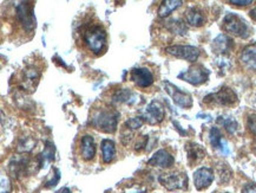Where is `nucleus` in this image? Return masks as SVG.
Instances as JSON below:
<instances>
[{
    "mask_svg": "<svg viewBox=\"0 0 256 193\" xmlns=\"http://www.w3.org/2000/svg\"><path fill=\"white\" fill-rule=\"evenodd\" d=\"M83 42L88 50L100 55L106 47L108 35L100 24H88L83 30Z\"/></svg>",
    "mask_w": 256,
    "mask_h": 193,
    "instance_id": "obj_1",
    "label": "nucleus"
},
{
    "mask_svg": "<svg viewBox=\"0 0 256 193\" xmlns=\"http://www.w3.org/2000/svg\"><path fill=\"white\" fill-rule=\"evenodd\" d=\"M118 120H120V113L117 110L103 108L94 113L90 119V125L102 132L112 134L117 130Z\"/></svg>",
    "mask_w": 256,
    "mask_h": 193,
    "instance_id": "obj_2",
    "label": "nucleus"
},
{
    "mask_svg": "<svg viewBox=\"0 0 256 193\" xmlns=\"http://www.w3.org/2000/svg\"><path fill=\"white\" fill-rule=\"evenodd\" d=\"M223 29L226 32L240 38L249 37V28L244 19L235 13H228L223 19Z\"/></svg>",
    "mask_w": 256,
    "mask_h": 193,
    "instance_id": "obj_3",
    "label": "nucleus"
},
{
    "mask_svg": "<svg viewBox=\"0 0 256 193\" xmlns=\"http://www.w3.org/2000/svg\"><path fill=\"white\" fill-rule=\"evenodd\" d=\"M17 19L26 32H32L37 26L34 11V3L22 2L16 8Z\"/></svg>",
    "mask_w": 256,
    "mask_h": 193,
    "instance_id": "obj_4",
    "label": "nucleus"
},
{
    "mask_svg": "<svg viewBox=\"0 0 256 193\" xmlns=\"http://www.w3.org/2000/svg\"><path fill=\"white\" fill-rule=\"evenodd\" d=\"M238 95L229 87H222L218 91L206 95L204 97V103L222 107H232L238 103Z\"/></svg>",
    "mask_w": 256,
    "mask_h": 193,
    "instance_id": "obj_5",
    "label": "nucleus"
},
{
    "mask_svg": "<svg viewBox=\"0 0 256 193\" xmlns=\"http://www.w3.org/2000/svg\"><path fill=\"white\" fill-rule=\"evenodd\" d=\"M209 70L203 67L201 64L192 65L188 70L183 71L178 75V78L180 80L188 82V83L192 84V86H201V84L206 83L209 78Z\"/></svg>",
    "mask_w": 256,
    "mask_h": 193,
    "instance_id": "obj_6",
    "label": "nucleus"
},
{
    "mask_svg": "<svg viewBox=\"0 0 256 193\" xmlns=\"http://www.w3.org/2000/svg\"><path fill=\"white\" fill-rule=\"evenodd\" d=\"M158 181L163 187L169 189V191L188 188V176H186V173L182 172H172L168 173V174L160 175Z\"/></svg>",
    "mask_w": 256,
    "mask_h": 193,
    "instance_id": "obj_7",
    "label": "nucleus"
},
{
    "mask_svg": "<svg viewBox=\"0 0 256 193\" xmlns=\"http://www.w3.org/2000/svg\"><path fill=\"white\" fill-rule=\"evenodd\" d=\"M166 52L174 57L188 62H196L201 54L200 49L192 45H172L166 49Z\"/></svg>",
    "mask_w": 256,
    "mask_h": 193,
    "instance_id": "obj_8",
    "label": "nucleus"
},
{
    "mask_svg": "<svg viewBox=\"0 0 256 193\" xmlns=\"http://www.w3.org/2000/svg\"><path fill=\"white\" fill-rule=\"evenodd\" d=\"M164 117H166V110L163 104L157 100L152 101L143 112V119L149 125H158L164 120Z\"/></svg>",
    "mask_w": 256,
    "mask_h": 193,
    "instance_id": "obj_9",
    "label": "nucleus"
},
{
    "mask_svg": "<svg viewBox=\"0 0 256 193\" xmlns=\"http://www.w3.org/2000/svg\"><path fill=\"white\" fill-rule=\"evenodd\" d=\"M164 87H166V93L170 95V97H172V101L175 102V104H177V106L182 108H190L192 106V95L184 93V91H182L180 88L174 86L172 83H170L168 81L164 82Z\"/></svg>",
    "mask_w": 256,
    "mask_h": 193,
    "instance_id": "obj_10",
    "label": "nucleus"
},
{
    "mask_svg": "<svg viewBox=\"0 0 256 193\" xmlns=\"http://www.w3.org/2000/svg\"><path fill=\"white\" fill-rule=\"evenodd\" d=\"M214 171L210 167H201L194 173V184H195L196 189L203 191L208 188L214 181Z\"/></svg>",
    "mask_w": 256,
    "mask_h": 193,
    "instance_id": "obj_11",
    "label": "nucleus"
},
{
    "mask_svg": "<svg viewBox=\"0 0 256 193\" xmlns=\"http://www.w3.org/2000/svg\"><path fill=\"white\" fill-rule=\"evenodd\" d=\"M130 80L140 88H148L154 83V75L148 68H136L131 70Z\"/></svg>",
    "mask_w": 256,
    "mask_h": 193,
    "instance_id": "obj_12",
    "label": "nucleus"
},
{
    "mask_svg": "<svg viewBox=\"0 0 256 193\" xmlns=\"http://www.w3.org/2000/svg\"><path fill=\"white\" fill-rule=\"evenodd\" d=\"M175 159L172 153H169L166 149H160L154 154L152 158L148 160V165L152 167H160V168H169L174 166Z\"/></svg>",
    "mask_w": 256,
    "mask_h": 193,
    "instance_id": "obj_13",
    "label": "nucleus"
},
{
    "mask_svg": "<svg viewBox=\"0 0 256 193\" xmlns=\"http://www.w3.org/2000/svg\"><path fill=\"white\" fill-rule=\"evenodd\" d=\"M40 78V71L34 65H28L22 70V89L34 91L36 83H38V80Z\"/></svg>",
    "mask_w": 256,
    "mask_h": 193,
    "instance_id": "obj_14",
    "label": "nucleus"
},
{
    "mask_svg": "<svg viewBox=\"0 0 256 193\" xmlns=\"http://www.w3.org/2000/svg\"><path fill=\"white\" fill-rule=\"evenodd\" d=\"M10 172L14 178H20V176H25L28 174L32 169L31 160L28 158H19V159H13L10 162Z\"/></svg>",
    "mask_w": 256,
    "mask_h": 193,
    "instance_id": "obj_15",
    "label": "nucleus"
},
{
    "mask_svg": "<svg viewBox=\"0 0 256 193\" xmlns=\"http://www.w3.org/2000/svg\"><path fill=\"white\" fill-rule=\"evenodd\" d=\"M232 48H234V41L224 34L218 35L212 42V50H214L215 54L221 55V56L228 54Z\"/></svg>",
    "mask_w": 256,
    "mask_h": 193,
    "instance_id": "obj_16",
    "label": "nucleus"
},
{
    "mask_svg": "<svg viewBox=\"0 0 256 193\" xmlns=\"http://www.w3.org/2000/svg\"><path fill=\"white\" fill-rule=\"evenodd\" d=\"M80 154L82 158L90 161L96 155V143L91 135H85L80 140Z\"/></svg>",
    "mask_w": 256,
    "mask_h": 193,
    "instance_id": "obj_17",
    "label": "nucleus"
},
{
    "mask_svg": "<svg viewBox=\"0 0 256 193\" xmlns=\"http://www.w3.org/2000/svg\"><path fill=\"white\" fill-rule=\"evenodd\" d=\"M186 155H188V161L190 165L200 162L206 156L204 148L195 142L186 143Z\"/></svg>",
    "mask_w": 256,
    "mask_h": 193,
    "instance_id": "obj_18",
    "label": "nucleus"
},
{
    "mask_svg": "<svg viewBox=\"0 0 256 193\" xmlns=\"http://www.w3.org/2000/svg\"><path fill=\"white\" fill-rule=\"evenodd\" d=\"M209 141H210V143H212V146L214 147V148L220 149L223 153V154H229L228 143H227V141H224V140L222 139L221 130H220L218 128H216V127L210 129Z\"/></svg>",
    "mask_w": 256,
    "mask_h": 193,
    "instance_id": "obj_19",
    "label": "nucleus"
},
{
    "mask_svg": "<svg viewBox=\"0 0 256 193\" xmlns=\"http://www.w3.org/2000/svg\"><path fill=\"white\" fill-rule=\"evenodd\" d=\"M240 60L246 67L256 70V44H250L241 51Z\"/></svg>",
    "mask_w": 256,
    "mask_h": 193,
    "instance_id": "obj_20",
    "label": "nucleus"
},
{
    "mask_svg": "<svg viewBox=\"0 0 256 193\" xmlns=\"http://www.w3.org/2000/svg\"><path fill=\"white\" fill-rule=\"evenodd\" d=\"M186 23L192 26H198L204 25L206 23V16L201 10L196 9V8H192L189 9L188 11L186 12Z\"/></svg>",
    "mask_w": 256,
    "mask_h": 193,
    "instance_id": "obj_21",
    "label": "nucleus"
},
{
    "mask_svg": "<svg viewBox=\"0 0 256 193\" xmlns=\"http://www.w3.org/2000/svg\"><path fill=\"white\" fill-rule=\"evenodd\" d=\"M102 156L105 163L112 162L116 158V146L110 139H104L102 141Z\"/></svg>",
    "mask_w": 256,
    "mask_h": 193,
    "instance_id": "obj_22",
    "label": "nucleus"
},
{
    "mask_svg": "<svg viewBox=\"0 0 256 193\" xmlns=\"http://www.w3.org/2000/svg\"><path fill=\"white\" fill-rule=\"evenodd\" d=\"M183 4L180 0H164L158 9V16L160 18H166L180 8Z\"/></svg>",
    "mask_w": 256,
    "mask_h": 193,
    "instance_id": "obj_23",
    "label": "nucleus"
},
{
    "mask_svg": "<svg viewBox=\"0 0 256 193\" xmlns=\"http://www.w3.org/2000/svg\"><path fill=\"white\" fill-rule=\"evenodd\" d=\"M166 29H168L170 32H172L174 35L184 36L186 34V31H188V29H186V23L180 18L169 19V21L166 23Z\"/></svg>",
    "mask_w": 256,
    "mask_h": 193,
    "instance_id": "obj_24",
    "label": "nucleus"
},
{
    "mask_svg": "<svg viewBox=\"0 0 256 193\" xmlns=\"http://www.w3.org/2000/svg\"><path fill=\"white\" fill-rule=\"evenodd\" d=\"M134 95L132 91L129 89H120L114 93V102L117 103H134Z\"/></svg>",
    "mask_w": 256,
    "mask_h": 193,
    "instance_id": "obj_25",
    "label": "nucleus"
},
{
    "mask_svg": "<svg viewBox=\"0 0 256 193\" xmlns=\"http://www.w3.org/2000/svg\"><path fill=\"white\" fill-rule=\"evenodd\" d=\"M218 122L221 123L229 134H234L238 128V123L236 122L234 119H232V117H229V119H224V117L220 116Z\"/></svg>",
    "mask_w": 256,
    "mask_h": 193,
    "instance_id": "obj_26",
    "label": "nucleus"
},
{
    "mask_svg": "<svg viewBox=\"0 0 256 193\" xmlns=\"http://www.w3.org/2000/svg\"><path fill=\"white\" fill-rule=\"evenodd\" d=\"M143 116H137V117H131V119L126 121V127L130 130H136L140 128L144 125Z\"/></svg>",
    "mask_w": 256,
    "mask_h": 193,
    "instance_id": "obj_27",
    "label": "nucleus"
},
{
    "mask_svg": "<svg viewBox=\"0 0 256 193\" xmlns=\"http://www.w3.org/2000/svg\"><path fill=\"white\" fill-rule=\"evenodd\" d=\"M232 173L230 168L228 167V165H222V167L218 169V179L221 184H226L232 179Z\"/></svg>",
    "mask_w": 256,
    "mask_h": 193,
    "instance_id": "obj_28",
    "label": "nucleus"
},
{
    "mask_svg": "<svg viewBox=\"0 0 256 193\" xmlns=\"http://www.w3.org/2000/svg\"><path fill=\"white\" fill-rule=\"evenodd\" d=\"M215 62H216V65H218V67L223 71L228 70V69L230 68V61H229V58L226 56H218V60Z\"/></svg>",
    "mask_w": 256,
    "mask_h": 193,
    "instance_id": "obj_29",
    "label": "nucleus"
},
{
    "mask_svg": "<svg viewBox=\"0 0 256 193\" xmlns=\"http://www.w3.org/2000/svg\"><path fill=\"white\" fill-rule=\"evenodd\" d=\"M247 127L249 132L256 136V114H250L247 120Z\"/></svg>",
    "mask_w": 256,
    "mask_h": 193,
    "instance_id": "obj_30",
    "label": "nucleus"
},
{
    "mask_svg": "<svg viewBox=\"0 0 256 193\" xmlns=\"http://www.w3.org/2000/svg\"><path fill=\"white\" fill-rule=\"evenodd\" d=\"M12 191V184L8 176H2V193H10Z\"/></svg>",
    "mask_w": 256,
    "mask_h": 193,
    "instance_id": "obj_31",
    "label": "nucleus"
},
{
    "mask_svg": "<svg viewBox=\"0 0 256 193\" xmlns=\"http://www.w3.org/2000/svg\"><path fill=\"white\" fill-rule=\"evenodd\" d=\"M59 180H60V172H59V169L56 168V175L54 178H51V180H48L45 186H46L48 188H51V187H54L56 185L58 184Z\"/></svg>",
    "mask_w": 256,
    "mask_h": 193,
    "instance_id": "obj_32",
    "label": "nucleus"
},
{
    "mask_svg": "<svg viewBox=\"0 0 256 193\" xmlns=\"http://www.w3.org/2000/svg\"><path fill=\"white\" fill-rule=\"evenodd\" d=\"M148 142V136H142L136 143V150H142L146 147Z\"/></svg>",
    "mask_w": 256,
    "mask_h": 193,
    "instance_id": "obj_33",
    "label": "nucleus"
},
{
    "mask_svg": "<svg viewBox=\"0 0 256 193\" xmlns=\"http://www.w3.org/2000/svg\"><path fill=\"white\" fill-rule=\"evenodd\" d=\"M230 4L236 5V6H248L252 4V0H230Z\"/></svg>",
    "mask_w": 256,
    "mask_h": 193,
    "instance_id": "obj_34",
    "label": "nucleus"
},
{
    "mask_svg": "<svg viewBox=\"0 0 256 193\" xmlns=\"http://www.w3.org/2000/svg\"><path fill=\"white\" fill-rule=\"evenodd\" d=\"M242 193H256V184L252 182V184L246 185L242 189Z\"/></svg>",
    "mask_w": 256,
    "mask_h": 193,
    "instance_id": "obj_35",
    "label": "nucleus"
},
{
    "mask_svg": "<svg viewBox=\"0 0 256 193\" xmlns=\"http://www.w3.org/2000/svg\"><path fill=\"white\" fill-rule=\"evenodd\" d=\"M249 16H250V18H252L254 21H256V6L252 10H250V12H249Z\"/></svg>",
    "mask_w": 256,
    "mask_h": 193,
    "instance_id": "obj_36",
    "label": "nucleus"
},
{
    "mask_svg": "<svg viewBox=\"0 0 256 193\" xmlns=\"http://www.w3.org/2000/svg\"><path fill=\"white\" fill-rule=\"evenodd\" d=\"M57 193H72V192H71V189L68 188V187H63V188L59 189Z\"/></svg>",
    "mask_w": 256,
    "mask_h": 193,
    "instance_id": "obj_37",
    "label": "nucleus"
},
{
    "mask_svg": "<svg viewBox=\"0 0 256 193\" xmlns=\"http://www.w3.org/2000/svg\"><path fill=\"white\" fill-rule=\"evenodd\" d=\"M252 147H254V152L256 153V142L254 143V146H252Z\"/></svg>",
    "mask_w": 256,
    "mask_h": 193,
    "instance_id": "obj_38",
    "label": "nucleus"
}]
</instances>
